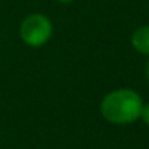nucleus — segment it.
Masks as SVG:
<instances>
[{"instance_id":"5","label":"nucleus","mask_w":149,"mask_h":149,"mask_svg":"<svg viewBox=\"0 0 149 149\" xmlns=\"http://www.w3.org/2000/svg\"><path fill=\"white\" fill-rule=\"evenodd\" d=\"M146 80H148V84H149V61H148V64H146Z\"/></svg>"},{"instance_id":"1","label":"nucleus","mask_w":149,"mask_h":149,"mask_svg":"<svg viewBox=\"0 0 149 149\" xmlns=\"http://www.w3.org/2000/svg\"><path fill=\"white\" fill-rule=\"evenodd\" d=\"M141 95L133 88H116L103 96L100 103V114L112 125L125 127L138 122L143 109Z\"/></svg>"},{"instance_id":"3","label":"nucleus","mask_w":149,"mask_h":149,"mask_svg":"<svg viewBox=\"0 0 149 149\" xmlns=\"http://www.w3.org/2000/svg\"><path fill=\"white\" fill-rule=\"evenodd\" d=\"M130 43L136 53L149 58V24L136 27L130 37Z\"/></svg>"},{"instance_id":"2","label":"nucleus","mask_w":149,"mask_h":149,"mask_svg":"<svg viewBox=\"0 0 149 149\" xmlns=\"http://www.w3.org/2000/svg\"><path fill=\"white\" fill-rule=\"evenodd\" d=\"M53 23L43 13H31L19 24V39L31 48H40L52 40Z\"/></svg>"},{"instance_id":"4","label":"nucleus","mask_w":149,"mask_h":149,"mask_svg":"<svg viewBox=\"0 0 149 149\" xmlns=\"http://www.w3.org/2000/svg\"><path fill=\"white\" fill-rule=\"evenodd\" d=\"M139 120L144 123L146 127H149V103L143 104V109H141V116H139Z\"/></svg>"},{"instance_id":"6","label":"nucleus","mask_w":149,"mask_h":149,"mask_svg":"<svg viewBox=\"0 0 149 149\" xmlns=\"http://www.w3.org/2000/svg\"><path fill=\"white\" fill-rule=\"evenodd\" d=\"M56 2H59V3H72L74 0H56Z\"/></svg>"}]
</instances>
